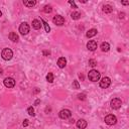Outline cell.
Masks as SVG:
<instances>
[{
  "instance_id": "6da1fadb",
  "label": "cell",
  "mask_w": 129,
  "mask_h": 129,
  "mask_svg": "<svg viewBox=\"0 0 129 129\" xmlns=\"http://www.w3.org/2000/svg\"><path fill=\"white\" fill-rule=\"evenodd\" d=\"M100 77H101V75H100V73L97 70H92L88 74V78L92 82H97V81H99L100 80Z\"/></svg>"
},
{
  "instance_id": "7a4b0ae2",
  "label": "cell",
  "mask_w": 129,
  "mask_h": 129,
  "mask_svg": "<svg viewBox=\"0 0 129 129\" xmlns=\"http://www.w3.org/2000/svg\"><path fill=\"white\" fill-rule=\"evenodd\" d=\"M1 57L3 59H5V61H10L13 57V53L10 48H4L1 53Z\"/></svg>"
},
{
  "instance_id": "3957f363",
  "label": "cell",
  "mask_w": 129,
  "mask_h": 129,
  "mask_svg": "<svg viewBox=\"0 0 129 129\" xmlns=\"http://www.w3.org/2000/svg\"><path fill=\"white\" fill-rule=\"evenodd\" d=\"M116 122H117V118L113 114H109L105 117V123L107 125H114L116 124Z\"/></svg>"
},
{
  "instance_id": "277c9868",
  "label": "cell",
  "mask_w": 129,
  "mask_h": 129,
  "mask_svg": "<svg viewBox=\"0 0 129 129\" xmlns=\"http://www.w3.org/2000/svg\"><path fill=\"white\" fill-rule=\"evenodd\" d=\"M110 105H111V108H113V109H119L122 105V101L118 98H114L113 100H111Z\"/></svg>"
},
{
  "instance_id": "5b68a950",
  "label": "cell",
  "mask_w": 129,
  "mask_h": 129,
  "mask_svg": "<svg viewBox=\"0 0 129 129\" xmlns=\"http://www.w3.org/2000/svg\"><path fill=\"white\" fill-rule=\"evenodd\" d=\"M29 25L26 23V22H22L20 24V26H19V32L21 34H23V35H25V34H27L29 32Z\"/></svg>"
},
{
  "instance_id": "8992f818",
  "label": "cell",
  "mask_w": 129,
  "mask_h": 129,
  "mask_svg": "<svg viewBox=\"0 0 129 129\" xmlns=\"http://www.w3.org/2000/svg\"><path fill=\"white\" fill-rule=\"evenodd\" d=\"M59 116L62 119H68V118H70L72 116V112L69 109H63L62 111H59Z\"/></svg>"
},
{
  "instance_id": "52a82bcc",
  "label": "cell",
  "mask_w": 129,
  "mask_h": 129,
  "mask_svg": "<svg viewBox=\"0 0 129 129\" xmlns=\"http://www.w3.org/2000/svg\"><path fill=\"white\" fill-rule=\"evenodd\" d=\"M110 85H111V80L108 77H104V78L100 81V87L103 89H107Z\"/></svg>"
},
{
  "instance_id": "ba28073f",
  "label": "cell",
  "mask_w": 129,
  "mask_h": 129,
  "mask_svg": "<svg viewBox=\"0 0 129 129\" xmlns=\"http://www.w3.org/2000/svg\"><path fill=\"white\" fill-rule=\"evenodd\" d=\"M53 22L55 23V24H57V25H64L65 24V18L63 16H61V15H56L54 18H53Z\"/></svg>"
},
{
  "instance_id": "9c48e42d",
  "label": "cell",
  "mask_w": 129,
  "mask_h": 129,
  "mask_svg": "<svg viewBox=\"0 0 129 129\" xmlns=\"http://www.w3.org/2000/svg\"><path fill=\"white\" fill-rule=\"evenodd\" d=\"M3 82H4L5 87H7V88H13L15 86V80L13 78H6V79H4Z\"/></svg>"
},
{
  "instance_id": "30bf717a",
  "label": "cell",
  "mask_w": 129,
  "mask_h": 129,
  "mask_svg": "<svg viewBox=\"0 0 129 129\" xmlns=\"http://www.w3.org/2000/svg\"><path fill=\"white\" fill-rule=\"evenodd\" d=\"M97 42L95 41V40H90L88 44H87V48L89 49V50H91V51H94L96 48H97Z\"/></svg>"
},
{
  "instance_id": "8fae6325",
  "label": "cell",
  "mask_w": 129,
  "mask_h": 129,
  "mask_svg": "<svg viewBox=\"0 0 129 129\" xmlns=\"http://www.w3.org/2000/svg\"><path fill=\"white\" fill-rule=\"evenodd\" d=\"M87 121L84 119H80L77 121V127H78L79 129H85L86 127H87Z\"/></svg>"
},
{
  "instance_id": "7c38bea8",
  "label": "cell",
  "mask_w": 129,
  "mask_h": 129,
  "mask_svg": "<svg viewBox=\"0 0 129 129\" xmlns=\"http://www.w3.org/2000/svg\"><path fill=\"white\" fill-rule=\"evenodd\" d=\"M97 29H95V28H92V29H89L88 31H87V33H86V36H87L88 38H91V37H93V36H95L96 34H97Z\"/></svg>"
},
{
  "instance_id": "4fadbf2b",
  "label": "cell",
  "mask_w": 129,
  "mask_h": 129,
  "mask_svg": "<svg viewBox=\"0 0 129 129\" xmlns=\"http://www.w3.org/2000/svg\"><path fill=\"white\" fill-rule=\"evenodd\" d=\"M9 39L12 40L13 42H17L19 40V36H18V34H17L16 32H10L9 33Z\"/></svg>"
},
{
  "instance_id": "5bb4252c",
  "label": "cell",
  "mask_w": 129,
  "mask_h": 129,
  "mask_svg": "<svg viewBox=\"0 0 129 129\" xmlns=\"http://www.w3.org/2000/svg\"><path fill=\"white\" fill-rule=\"evenodd\" d=\"M58 66L61 68V69L65 68V67L67 66V59H66L65 58H59V59H58Z\"/></svg>"
},
{
  "instance_id": "9a60e30c",
  "label": "cell",
  "mask_w": 129,
  "mask_h": 129,
  "mask_svg": "<svg viewBox=\"0 0 129 129\" xmlns=\"http://www.w3.org/2000/svg\"><path fill=\"white\" fill-rule=\"evenodd\" d=\"M32 27H33L34 29H36V30L40 29V28H41V23H40V21L37 20V19H34V20L32 21Z\"/></svg>"
},
{
  "instance_id": "2e32d148",
  "label": "cell",
  "mask_w": 129,
  "mask_h": 129,
  "mask_svg": "<svg viewBox=\"0 0 129 129\" xmlns=\"http://www.w3.org/2000/svg\"><path fill=\"white\" fill-rule=\"evenodd\" d=\"M23 4L26 7H33L34 5L36 4V1H34V0H24Z\"/></svg>"
},
{
  "instance_id": "e0dca14e",
  "label": "cell",
  "mask_w": 129,
  "mask_h": 129,
  "mask_svg": "<svg viewBox=\"0 0 129 129\" xmlns=\"http://www.w3.org/2000/svg\"><path fill=\"white\" fill-rule=\"evenodd\" d=\"M71 17H72V19H74V20L80 19L81 18V13L78 12V11H74V12L71 13Z\"/></svg>"
},
{
  "instance_id": "ac0fdd59",
  "label": "cell",
  "mask_w": 129,
  "mask_h": 129,
  "mask_svg": "<svg viewBox=\"0 0 129 129\" xmlns=\"http://www.w3.org/2000/svg\"><path fill=\"white\" fill-rule=\"evenodd\" d=\"M110 49V46H109V44L108 42H103V44L101 45V50L102 51H108Z\"/></svg>"
},
{
  "instance_id": "d6986e66",
  "label": "cell",
  "mask_w": 129,
  "mask_h": 129,
  "mask_svg": "<svg viewBox=\"0 0 129 129\" xmlns=\"http://www.w3.org/2000/svg\"><path fill=\"white\" fill-rule=\"evenodd\" d=\"M103 11H104L105 13H111L113 11V8L111 5H104L103 6Z\"/></svg>"
},
{
  "instance_id": "ffe728a7",
  "label": "cell",
  "mask_w": 129,
  "mask_h": 129,
  "mask_svg": "<svg viewBox=\"0 0 129 129\" xmlns=\"http://www.w3.org/2000/svg\"><path fill=\"white\" fill-rule=\"evenodd\" d=\"M47 80L48 83H53V82H54V75H53V73H48V74H47Z\"/></svg>"
},
{
  "instance_id": "44dd1931",
  "label": "cell",
  "mask_w": 129,
  "mask_h": 129,
  "mask_svg": "<svg viewBox=\"0 0 129 129\" xmlns=\"http://www.w3.org/2000/svg\"><path fill=\"white\" fill-rule=\"evenodd\" d=\"M51 11H53V8H51L50 5H46V6L44 7V12H46V13H50Z\"/></svg>"
},
{
  "instance_id": "7402d4cb",
  "label": "cell",
  "mask_w": 129,
  "mask_h": 129,
  "mask_svg": "<svg viewBox=\"0 0 129 129\" xmlns=\"http://www.w3.org/2000/svg\"><path fill=\"white\" fill-rule=\"evenodd\" d=\"M41 22L44 23V25H45V28H46V31L47 32H49L50 31V27H49V25L47 24V22H46L44 19H41Z\"/></svg>"
},
{
  "instance_id": "603a6c76",
  "label": "cell",
  "mask_w": 129,
  "mask_h": 129,
  "mask_svg": "<svg viewBox=\"0 0 129 129\" xmlns=\"http://www.w3.org/2000/svg\"><path fill=\"white\" fill-rule=\"evenodd\" d=\"M27 113H28L30 116H34V115H35V113H34L33 107H28V108H27Z\"/></svg>"
},
{
  "instance_id": "cb8c5ba5",
  "label": "cell",
  "mask_w": 129,
  "mask_h": 129,
  "mask_svg": "<svg viewBox=\"0 0 129 129\" xmlns=\"http://www.w3.org/2000/svg\"><path fill=\"white\" fill-rule=\"evenodd\" d=\"M89 66L91 67H96L97 66V61H95V59H89Z\"/></svg>"
},
{
  "instance_id": "d4e9b609",
  "label": "cell",
  "mask_w": 129,
  "mask_h": 129,
  "mask_svg": "<svg viewBox=\"0 0 129 129\" xmlns=\"http://www.w3.org/2000/svg\"><path fill=\"white\" fill-rule=\"evenodd\" d=\"M80 88V84L78 81H74L73 82V89H79Z\"/></svg>"
},
{
  "instance_id": "484cf974",
  "label": "cell",
  "mask_w": 129,
  "mask_h": 129,
  "mask_svg": "<svg viewBox=\"0 0 129 129\" xmlns=\"http://www.w3.org/2000/svg\"><path fill=\"white\" fill-rule=\"evenodd\" d=\"M78 99L79 100H86V94L85 93H82V94H79L78 95Z\"/></svg>"
},
{
  "instance_id": "4316f807",
  "label": "cell",
  "mask_w": 129,
  "mask_h": 129,
  "mask_svg": "<svg viewBox=\"0 0 129 129\" xmlns=\"http://www.w3.org/2000/svg\"><path fill=\"white\" fill-rule=\"evenodd\" d=\"M28 124H29V123H28V120H27V119H25L24 121H23V123H22L23 127H27V126H28Z\"/></svg>"
},
{
  "instance_id": "83f0119b",
  "label": "cell",
  "mask_w": 129,
  "mask_h": 129,
  "mask_svg": "<svg viewBox=\"0 0 129 129\" xmlns=\"http://www.w3.org/2000/svg\"><path fill=\"white\" fill-rule=\"evenodd\" d=\"M69 3H70V4L74 7V8H78V7H77V5L75 4V2H74V1H72V0H70V1H69Z\"/></svg>"
},
{
  "instance_id": "f1b7e54d",
  "label": "cell",
  "mask_w": 129,
  "mask_h": 129,
  "mask_svg": "<svg viewBox=\"0 0 129 129\" xmlns=\"http://www.w3.org/2000/svg\"><path fill=\"white\" fill-rule=\"evenodd\" d=\"M79 78H80L82 81H84V75H83V74H79Z\"/></svg>"
},
{
  "instance_id": "f546056e",
  "label": "cell",
  "mask_w": 129,
  "mask_h": 129,
  "mask_svg": "<svg viewBox=\"0 0 129 129\" xmlns=\"http://www.w3.org/2000/svg\"><path fill=\"white\" fill-rule=\"evenodd\" d=\"M124 15H125L124 13H120L119 14V18H124Z\"/></svg>"
},
{
  "instance_id": "4dcf8cb0",
  "label": "cell",
  "mask_w": 129,
  "mask_h": 129,
  "mask_svg": "<svg viewBox=\"0 0 129 129\" xmlns=\"http://www.w3.org/2000/svg\"><path fill=\"white\" fill-rule=\"evenodd\" d=\"M44 55H45V56H48V55H49V51L45 50V51H44Z\"/></svg>"
},
{
  "instance_id": "1f68e13d",
  "label": "cell",
  "mask_w": 129,
  "mask_h": 129,
  "mask_svg": "<svg viewBox=\"0 0 129 129\" xmlns=\"http://www.w3.org/2000/svg\"><path fill=\"white\" fill-rule=\"evenodd\" d=\"M122 4L123 5H128L129 4V1H122Z\"/></svg>"
},
{
  "instance_id": "d6a6232c",
  "label": "cell",
  "mask_w": 129,
  "mask_h": 129,
  "mask_svg": "<svg viewBox=\"0 0 129 129\" xmlns=\"http://www.w3.org/2000/svg\"><path fill=\"white\" fill-rule=\"evenodd\" d=\"M39 103H40V100H36V101H35V103H34V105H38Z\"/></svg>"
},
{
  "instance_id": "836d02e7",
  "label": "cell",
  "mask_w": 129,
  "mask_h": 129,
  "mask_svg": "<svg viewBox=\"0 0 129 129\" xmlns=\"http://www.w3.org/2000/svg\"><path fill=\"white\" fill-rule=\"evenodd\" d=\"M3 74V70H2V69H0V75H2Z\"/></svg>"
},
{
  "instance_id": "e575fe53",
  "label": "cell",
  "mask_w": 129,
  "mask_h": 129,
  "mask_svg": "<svg viewBox=\"0 0 129 129\" xmlns=\"http://www.w3.org/2000/svg\"><path fill=\"white\" fill-rule=\"evenodd\" d=\"M80 1H81V2H83V3H86V2H87L86 0H80Z\"/></svg>"
},
{
  "instance_id": "d590c367",
  "label": "cell",
  "mask_w": 129,
  "mask_h": 129,
  "mask_svg": "<svg viewBox=\"0 0 129 129\" xmlns=\"http://www.w3.org/2000/svg\"><path fill=\"white\" fill-rule=\"evenodd\" d=\"M1 16H2V12H1V11H0V17H1Z\"/></svg>"
}]
</instances>
